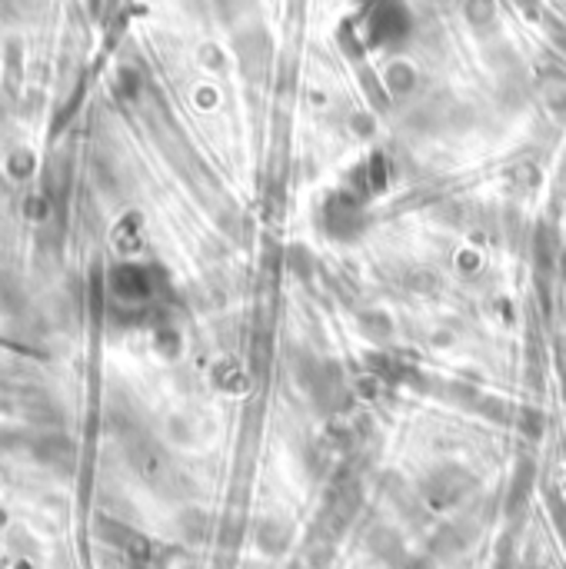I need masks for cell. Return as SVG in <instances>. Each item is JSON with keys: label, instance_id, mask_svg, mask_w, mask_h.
Returning a JSON list of instances; mask_svg holds the SVG:
<instances>
[{"label": "cell", "instance_id": "6da1fadb", "mask_svg": "<svg viewBox=\"0 0 566 569\" xmlns=\"http://www.w3.org/2000/svg\"><path fill=\"white\" fill-rule=\"evenodd\" d=\"M357 200H350L347 194H337V197L327 204V227L330 233H337V237H343V233H350L353 230V220H357Z\"/></svg>", "mask_w": 566, "mask_h": 569}]
</instances>
